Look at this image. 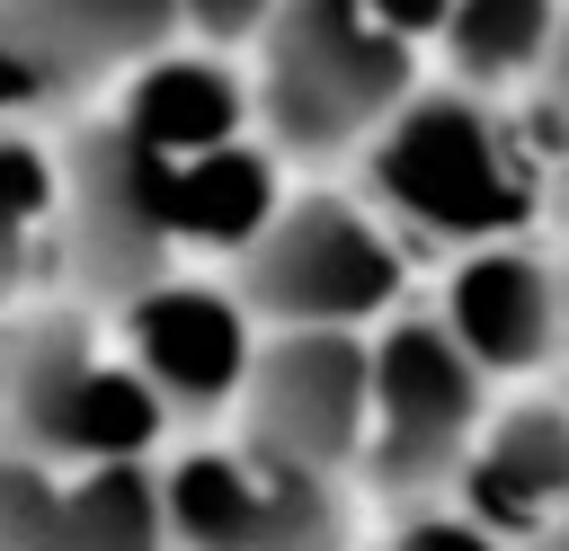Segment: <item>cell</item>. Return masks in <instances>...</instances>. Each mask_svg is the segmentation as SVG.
Returning <instances> with one entry per match:
<instances>
[{
	"label": "cell",
	"instance_id": "obj_8",
	"mask_svg": "<svg viewBox=\"0 0 569 551\" xmlns=\"http://www.w3.org/2000/svg\"><path fill=\"white\" fill-rule=\"evenodd\" d=\"M365 409H373V347L356 329L258 338L249 382H240L249 444L311 462V471H347V462H365Z\"/></svg>",
	"mask_w": 569,
	"mask_h": 551
},
{
	"label": "cell",
	"instance_id": "obj_17",
	"mask_svg": "<svg viewBox=\"0 0 569 551\" xmlns=\"http://www.w3.org/2000/svg\"><path fill=\"white\" fill-rule=\"evenodd\" d=\"M62 258V151L0 124V293H27Z\"/></svg>",
	"mask_w": 569,
	"mask_h": 551
},
{
	"label": "cell",
	"instance_id": "obj_4",
	"mask_svg": "<svg viewBox=\"0 0 569 551\" xmlns=\"http://www.w3.org/2000/svg\"><path fill=\"white\" fill-rule=\"evenodd\" d=\"M240 302L267 329H365L400 302V240L347 196H284L240 249Z\"/></svg>",
	"mask_w": 569,
	"mask_h": 551
},
{
	"label": "cell",
	"instance_id": "obj_9",
	"mask_svg": "<svg viewBox=\"0 0 569 551\" xmlns=\"http://www.w3.org/2000/svg\"><path fill=\"white\" fill-rule=\"evenodd\" d=\"M116 338L142 364V382L169 400V418H213L249 382L258 311L240 302V284H204V276L169 267V276L116 293Z\"/></svg>",
	"mask_w": 569,
	"mask_h": 551
},
{
	"label": "cell",
	"instance_id": "obj_13",
	"mask_svg": "<svg viewBox=\"0 0 569 551\" xmlns=\"http://www.w3.org/2000/svg\"><path fill=\"white\" fill-rule=\"evenodd\" d=\"M258 98L249 80L222 62V44H160L124 71V98H116V124L133 142H151L160 160H196L231 133H249Z\"/></svg>",
	"mask_w": 569,
	"mask_h": 551
},
{
	"label": "cell",
	"instance_id": "obj_18",
	"mask_svg": "<svg viewBox=\"0 0 569 551\" xmlns=\"http://www.w3.org/2000/svg\"><path fill=\"white\" fill-rule=\"evenodd\" d=\"M71 98V80L27 44V27L0 9V124H27V116H44V107H62Z\"/></svg>",
	"mask_w": 569,
	"mask_h": 551
},
{
	"label": "cell",
	"instance_id": "obj_21",
	"mask_svg": "<svg viewBox=\"0 0 569 551\" xmlns=\"http://www.w3.org/2000/svg\"><path fill=\"white\" fill-rule=\"evenodd\" d=\"M356 9H373L391 36H409V44H418V36H436V27H445V9H453V0H356Z\"/></svg>",
	"mask_w": 569,
	"mask_h": 551
},
{
	"label": "cell",
	"instance_id": "obj_15",
	"mask_svg": "<svg viewBox=\"0 0 569 551\" xmlns=\"http://www.w3.org/2000/svg\"><path fill=\"white\" fill-rule=\"evenodd\" d=\"M284 204V169L267 142L231 133L196 160H178V249H213V258H240Z\"/></svg>",
	"mask_w": 569,
	"mask_h": 551
},
{
	"label": "cell",
	"instance_id": "obj_20",
	"mask_svg": "<svg viewBox=\"0 0 569 551\" xmlns=\"http://www.w3.org/2000/svg\"><path fill=\"white\" fill-rule=\"evenodd\" d=\"M391 551H516V542H498L489 524H471V515L453 507V515H418V524H409Z\"/></svg>",
	"mask_w": 569,
	"mask_h": 551
},
{
	"label": "cell",
	"instance_id": "obj_2",
	"mask_svg": "<svg viewBox=\"0 0 569 551\" xmlns=\"http://www.w3.org/2000/svg\"><path fill=\"white\" fill-rule=\"evenodd\" d=\"M169 427V400L142 382L116 329L80 311H27L9 320V364H0V444L44 453L62 471L89 462H151Z\"/></svg>",
	"mask_w": 569,
	"mask_h": 551
},
{
	"label": "cell",
	"instance_id": "obj_16",
	"mask_svg": "<svg viewBox=\"0 0 569 551\" xmlns=\"http://www.w3.org/2000/svg\"><path fill=\"white\" fill-rule=\"evenodd\" d=\"M436 36H445V62L462 89H507V80L551 71L560 0H453Z\"/></svg>",
	"mask_w": 569,
	"mask_h": 551
},
{
	"label": "cell",
	"instance_id": "obj_5",
	"mask_svg": "<svg viewBox=\"0 0 569 551\" xmlns=\"http://www.w3.org/2000/svg\"><path fill=\"white\" fill-rule=\"evenodd\" d=\"M160 515L178 551H338V471L284 462L267 444H196L160 471Z\"/></svg>",
	"mask_w": 569,
	"mask_h": 551
},
{
	"label": "cell",
	"instance_id": "obj_6",
	"mask_svg": "<svg viewBox=\"0 0 569 551\" xmlns=\"http://www.w3.org/2000/svg\"><path fill=\"white\" fill-rule=\"evenodd\" d=\"M178 258H187L178 249V160L133 142L116 116L71 133V151H62V267L116 302L151 276H169Z\"/></svg>",
	"mask_w": 569,
	"mask_h": 551
},
{
	"label": "cell",
	"instance_id": "obj_22",
	"mask_svg": "<svg viewBox=\"0 0 569 551\" xmlns=\"http://www.w3.org/2000/svg\"><path fill=\"white\" fill-rule=\"evenodd\" d=\"M551 98H560V116H569V9H560V44H551Z\"/></svg>",
	"mask_w": 569,
	"mask_h": 551
},
{
	"label": "cell",
	"instance_id": "obj_12",
	"mask_svg": "<svg viewBox=\"0 0 569 551\" xmlns=\"http://www.w3.org/2000/svg\"><path fill=\"white\" fill-rule=\"evenodd\" d=\"M453 498L471 524H489L498 542H533L569 515V409L560 400H525L507 418H489L453 471Z\"/></svg>",
	"mask_w": 569,
	"mask_h": 551
},
{
	"label": "cell",
	"instance_id": "obj_1",
	"mask_svg": "<svg viewBox=\"0 0 569 551\" xmlns=\"http://www.w3.org/2000/svg\"><path fill=\"white\" fill-rule=\"evenodd\" d=\"M365 187L373 204L445 249H480V240H516V222L542 204V160L462 89L436 98H400L391 124L365 142Z\"/></svg>",
	"mask_w": 569,
	"mask_h": 551
},
{
	"label": "cell",
	"instance_id": "obj_24",
	"mask_svg": "<svg viewBox=\"0 0 569 551\" xmlns=\"http://www.w3.org/2000/svg\"><path fill=\"white\" fill-rule=\"evenodd\" d=\"M0 364H9V293H0Z\"/></svg>",
	"mask_w": 569,
	"mask_h": 551
},
{
	"label": "cell",
	"instance_id": "obj_19",
	"mask_svg": "<svg viewBox=\"0 0 569 551\" xmlns=\"http://www.w3.org/2000/svg\"><path fill=\"white\" fill-rule=\"evenodd\" d=\"M267 18H276V0H178V36H196V44H258Z\"/></svg>",
	"mask_w": 569,
	"mask_h": 551
},
{
	"label": "cell",
	"instance_id": "obj_3",
	"mask_svg": "<svg viewBox=\"0 0 569 551\" xmlns=\"http://www.w3.org/2000/svg\"><path fill=\"white\" fill-rule=\"evenodd\" d=\"M249 98L276 151L302 160L365 151L409 98V36H391L356 0H276V18L258 27Z\"/></svg>",
	"mask_w": 569,
	"mask_h": 551
},
{
	"label": "cell",
	"instance_id": "obj_7",
	"mask_svg": "<svg viewBox=\"0 0 569 551\" xmlns=\"http://www.w3.org/2000/svg\"><path fill=\"white\" fill-rule=\"evenodd\" d=\"M373 347V409H365V471L400 498L445 489L471 453V435L489 427L480 400V364L453 347L445 320H391Z\"/></svg>",
	"mask_w": 569,
	"mask_h": 551
},
{
	"label": "cell",
	"instance_id": "obj_10",
	"mask_svg": "<svg viewBox=\"0 0 569 551\" xmlns=\"http://www.w3.org/2000/svg\"><path fill=\"white\" fill-rule=\"evenodd\" d=\"M0 551H169L160 471L151 462L62 471L44 453L0 444Z\"/></svg>",
	"mask_w": 569,
	"mask_h": 551
},
{
	"label": "cell",
	"instance_id": "obj_14",
	"mask_svg": "<svg viewBox=\"0 0 569 551\" xmlns=\"http://www.w3.org/2000/svg\"><path fill=\"white\" fill-rule=\"evenodd\" d=\"M0 9L27 27V44L71 89H89L107 71H133L142 53L178 44V0H0Z\"/></svg>",
	"mask_w": 569,
	"mask_h": 551
},
{
	"label": "cell",
	"instance_id": "obj_23",
	"mask_svg": "<svg viewBox=\"0 0 569 551\" xmlns=\"http://www.w3.org/2000/svg\"><path fill=\"white\" fill-rule=\"evenodd\" d=\"M525 551H569V515H560V524H551V533H533V542H525Z\"/></svg>",
	"mask_w": 569,
	"mask_h": 551
},
{
	"label": "cell",
	"instance_id": "obj_11",
	"mask_svg": "<svg viewBox=\"0 0 569 551\" xmlns=\"http://www.w3.org/2000/svg\"><path fill=\"white\" fill-rule=\"evenodd\" d=\"M436 320L453 329V347H462L480 373H533V364H551L560 338H569V293H560V276H551L533 249L480 240V249H462V267L445 276V311H436Z\"/></svg>",
	"mask_w": 569,
	"mask_h": 551
}]
</instances>
